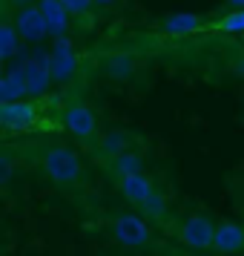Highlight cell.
<instances>
[{
	"label": "cell",
	"mask_w": 244,
	"mask_h": 256,
	"mask_svg": "<svg viewBox=\"0 0 244 256\" xmlns=\"http://www.w3.org/2000/svg\"><path fill=\"white\" fill-rule=\"evenodd\" d=\"M40 170L46 176L49 182L55 187H63V190H69V187L81 184L83 178V164H81V156L66 147V144H49L46 150L40 152Z\"/></svg>",
	"instance_id": "6da1fadb"
},
{
	"label": "cell",
	"mask_w": 244,
	"mask_h": 256,
	"mask_svg": "<svg viewBox=\"0 0 244 256\" xmlns=\"http://www.w3.org/2000/svg\"><path fill=\"white\" fill-rule=\"evenodd\" d=\"M109 230H112V239H115L121 248H132V250L147 248L150 239H152L150 224H147V219L138 216V213H115Z\"/></svg>",
	"instance_id": "7a4b0ae2"
},
{
	"label": "cell",
	"mask_w": 244,
	"mask_h": 256,
	"mask_svg": "<svg viewBox=\"0 0 244 256\" xmlns=\"http://www.w3.org/2000/svg\"><path fill=\"white\" fill-rule=\"evenodd\" d=\"M135 144H138V136H135L132 130L112 127V130H106L104 136H98V141L92 144V156L98 162L109 164L112 158H118V156L135 150Z\"/></svg>",
	"instance_id": "3957f363"
},
{
	"label": "cell",
	"mask_w": 244,
	"mask_h": 256,
	"mask_svg": "<svg viewBox=\"0 0 244 256\" xmlns=\"http://www.w3.org/2000/svg\"><path fill=\"white\" fill-rule=\"evenodd\" d=\"M63 127L69 130L78 141H86V144H95L98 141V116L92 112V106L83 104V101H75V104L66 106Z\"/></svg>",
	"instance_id": "277c9868"
},
{
	"label": "cell",
	"mask_w": 244,
	"mask_h": 256,
	"mask_svg": "<svg viewBox=\"0 0 244 256\" xmlns=\"http://www.w3.org/2000/svg\"><path fill=\"white\" fill-rule=\"evenodd\" d=\"M178 239L190 250H213L216 239V224L207 216H187L178 228Z\"/></svg>",
	"instance_id": "5b68a950"
},
{
	"label": "cell",
	"mask_w": 244,
	"mask_h": 256,
	"mask_svg": "<svg viewBox=\"0 0 244 256\" xmlns=\"http://www.w3.org/2000/svg\"><path fill=\"white\" fill-rule=\"evenodd\" d=\"M17 72L23 78L26 95L29 98H40L52 84V72H49V58L46 55H37V58H26L17 64Z\"/></svg>",
	"instance_id": "8992f818"
},
{
	"label": "cell",
	"mask_w": 244,
	"mask_h": 256,
	"mask_svg": "<svg viewBox=\"0 0 244 256\" xmlns=\"http://www.w3.org/2000/svg\"><path fill=\"white\" fill-rule=\"evenodd\" d=\"M49 58V72H52V81H69L72 72L78 70V55H75V46H72L69 38H58L52 52H46Z\"/></svg>",
	"instance_id": "52a82bcc"
},
{
	"label": "cell",
	"mask_w": 244,
	"mask_h": 256,
	"mask_svg": "<svg viewBox=\"0 0 244 256\" xmlns=\"http://www.w3.org/2000/svg\"><path fill=\"white\" fill-rule=\"evenodd\" d=\"M40 106L35 101H14V104H0V130H26L37 121Z\"/></svg>",
	"instance_id": "ba28073f"
},
{
	"label": "cell",
	"mask_w": 244,
	"mask_h": 256,
	"mask_svg": "<svg viewBox=\"0 0 244 256\" xmlns=\"http://www.w3.org/2000/svg\"><path fill=\"white\" fill-rule=\"evenodd\" d=\"M14 29H17L20 40H32V44H37V40H43L49 35L43 12L37 6H26L20 12H14Z\"/></svg>",
	"instance_id": "9c48e42d"
},
{
	"label": "cell",
	"mask_w": 244,
	"mask_h": 256,
	"mask_svg": "<svg viewBox=\"0 0 244 256\" xmlns=\"http://www.w3.org/2000/svg\"><path fill=\"white\" fill-rule=\"evenodd\" d=\"M118 182V190H121V196L127 198L132 208H138L141 210V204L147 202V198L152 196V182L147 178L144 173H132V176H124V178H115Z\"/></svg>",
	"instance_id": "30bf717a"
},
{
	"label": "cell",
	"mask_w": 244,
	"mask_h": 256,
	"mask_svg": "<svg viewBox=\"0 0 244 256\" xmlns=\"http://www.w3.org/2000/svg\"><path fill=\"white\" fill-rule=\"evenodd\" d=\"M37 9L43 12V20H46V32H49V35L55 38V40H58V38H66L72 14L60 6V0H40V3H37Z\"/></svg>",
	"instance_id": "8fae6325"
},
{
	"label": "cell",
	"mask_w": 244,
	"mask_h": 256,
	"mask_svg": "<svg viewBox=\"0 0 244 256\" xmlns=\"http://www.w3.org/2000/svg\"><path fill=\"white\" fill-rule=\"evenodd\" d=\"M213 250H219V254H239V250H244V228L236 224V222H221V224H216Z\"/></svg>",
	"instance_id": "7c38bea8"
},
{
	"label": "cell",
	"mask_w": 244,
	"mask_h": 256,
	"mask_svg": "<svg viewBox=\"0 0 244 256\" xmlns=\"http://www.w3.org/2000/svg\"><path fill=\"white\" fill-rule=\"evenodd\" d=\"M204 29V18L201 14H190V12H178V14H170L161 20V32L173 38H190Z\"/></svg>",
	"instance_id": "4fadbf2b"
},
{
	"label": "cell",
	"mask_w": 244,
	"mask_h": 256,
	"mask_svg": "<svg viewBox=\"0 0 244 256\" xmlns=\"http://www.w3.org/2000/svg\"><path fill=\"white\" fill-rule=\"evenodd\" d=\"M104 72L109 81H132L135 78V60H132V55H109L104 60Z\"/></svg>",
	"instance_id": "5bb4252c"
},
{
	"label": "cell",
	"mask_w": 244,
	"mask_h": 256,
	"mask_svg": "<svg viewBox=\"0 0 244 256\" xmlns=\"http://www.w3.org/2000/svg\"><path fill=\"white\" fill-rule=\"evenodd\" d=\"M23 98H26V86L17 66H14L12 72H6L0 78V104H14V101H23Z\"/></svg>",
	"instance_id": "9a60e30c"
},
{
	"label": "cell",
	"mask_w": 244,
	"mask_h": 256,
	"mask_svg": "<svg viewBox=\"0 0 244 256\" xmlns=\"http://www.w3.org/2000/svg\"><path fill=\"white\" fill-rule=\"evenodd\" d=\"M106 170L112 173V178H124V176H132V173H144V158H141L135 150L118 156L112 162L106 164Z\"/></svg>",
	"instance_id": "2e32d148"
},
{
	"label": "cell",
	"mask_w": 244,
	"mask_h": 256,
	"mask_svg": "<svg viewBox=\"0 0 244 256\" xmlns=\"http://www.w3.org/2000/svg\"><path fill=\"white\" fill-rule=\"evenodd\" d=\"M20 49V35L14 29L12 20H0V64L9 60L12 55H17Z\"/></svg>",
	"instance_id": "e0dca14e"
},
{
	"label": "cell",
	"mask_w": 244,
	"mask_h": 256,
	"mask_svg": "<svg viewBox=\"0 0 244 256\" xmlns=\"http://www.w3.org/2000/svg\"><path fill=\"white\" fill-rule=\"evenodd\" d=\"M141 216H150L152 222H167V198H164V193H158V190H152V196L141 204Z\"/></svg>",
	"instance_id": "ac0fdd59"
},
{
	"label": "cell",
	"mask_w": 244,
	"mask_h": 256,
	"mask_svg": "<svg viewBox=\"0 0 244 256\" xmlns=\"http://www.w3.org/2000/svg\"><path fill=\"white\" fill-rule=\"evenodd\" d=\"M216 29L219 32H230V35H244V9L242 12H227L216 24Z\"/></svg>",
	"instance_id": "d6986e66"
},
{
	"label": "cell",
	"mask_w": 244,
	"mask_h": 256,
	"mask_svg": "<svg viewBox=\"0 0 244 256\" xmlns=\"http://www.w3.org/2000/svg\"><path fill=\"white\" fill-rule=\"evenodd\" d=\"M14 170H17V164H14V156L9 150H0V187H6L12 182Z\"/></svg>",
	"instance_id": "ffe728a7"
},
{
	"label": "cell",
	"mask_w": 244,
	"mask_h": 256,
	"mask_svg": "<svg viewBox=\"0 0 244 256\" xmlns=\"http://www.w3.org/2000/svg\"><path fill=\"white\" fill-rule=\"evenodd\" d=\"M60 6L69 14H75V18H83V14H89V9H92V0H60Z\"/></svg>",
	"instance_id": "44dd1931"
},
{
	"label": "cell",
	"mask_w": 244,
	"mask_h": 256,
	"mask_svg": "<svg viewBox=\"0 0 244 256\" xmlns=\"http://www.w3.org/2000/svg\"><path fill=\"white\" fill-rule=\"evenodd\" d=\"M6 6H12V9H26V6H35V0H6Z\"/></svg>",
	"instance_id": "7402d4cb"
},
{
	"label": "cell",
	"mask_w": 244,
	"mask_h": 256,
	"mask_svg": "<svg viewBox=\"0 0 244 256\" xmlns=\"http://www.w3.org/2000/svg\"><path fill=\"white\" fill-rule=\"evenodd\" d=\"M224 6H227V12H242L244 0H224Z\"/></svg>",
	"instance_id": "603a6c76"
},
{
	"label": "cell",
	"mask_w": 244,
	"mask_h": 256,
	"mask_svg": "<svg viewBox=\"0 0 244 256\" xmlns=\"http://www.w3.org/2000/svg\"><path fill=\"white\" fill-rule=\"evenodd\" d=\"M109 3H115V0H92V6H109Z\"/></svg>",
	"instance_id": "cb8c5ba5"
},
{
	"label": "cell",
	"mask_w": 244,
	"mask_h": 256,
	"mask_svg": "<svg viewBox=\"0 0 244 256\" xmlns=\"http://www.w3.org/2000/svg\"><path fill=\"white\" fill-rule=\"evenodd\" d=\"M6 9H9V6H6V0H0V20H3V14H6Z\"/></svg>",
	"instance_id": "d4e9b609"
},
{
	"label": "cell",
	"mask_w": 244,
	"mask_h": 256,
	"mask_svg": "<svg viewBox=\"0 0 244 256\" xmlns=\"http://www.w3.org/2000/svg\"><path fill=\"white\" fill-rule=\"evenodd\" d=\"M3 75H6V72H3V64H0V78H3Z\"/></svg>",
	"instance_id": "484cf974"
}]
</instances>
